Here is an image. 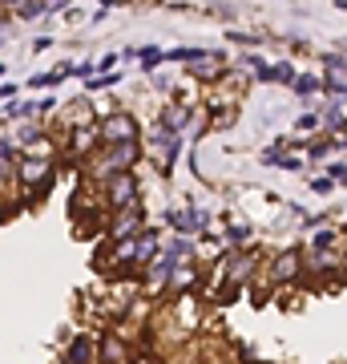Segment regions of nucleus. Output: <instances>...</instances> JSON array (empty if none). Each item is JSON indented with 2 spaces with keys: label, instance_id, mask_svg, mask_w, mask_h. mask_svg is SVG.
Returning <instances> with one entry per match:
<instances>
[{
  "label": "nucleus",
  "instance_id": "f257e3e1",
  "mask_svg": "<svg viewBox=\"0 0 347 364\" xmlns=\"http://www.w3.org/2000/svg\"><path fill=\"white\" fill-rule=\"evenodd\" d=\"M138 142H114V146H97L89 154V178L93 182H109L114 174H121V170H129L133 162H138Z\"/></svg>",
  "mask_w": 347,
  "mask_h": 364
},
{
  "label": "nucleus",
  "instance_id": "f03ea898",
  "mask_svg": "<svg viewBox=\"0 0 347 364\" xmlns=\"http://www.w3.org/2000/svg\"><path fill=\"white\" fill-rule=\"evenodd\" d=\"M138 138H142V126H138V117L126 114V109H114V114L97 117V146L138 142Z\"/></svg>",
  "mask_w": 347,
  "mask_h": 364
},
{
  "label": "nucleus",
  "instance_id": "7ed1b4c3",
  "mask_svg": "<svg viewBox=\"0 0 347 364\" xmlns=\"http://www.w3.org/2000/svg\"><path fill=\"white\" fill-rule=\"evenodd\" d=\"M133 203H142V182H138V174H133V170H121V174H114V178L105 182L101 207L121 210V207H133Z\"/></svg>",
  "mask_w": 347,
  "mask_h": 364
},
{
  "label": "nucleus",
  "instance_id": "20e7f679",
  "mask_svg": "<svg viewBox=\"0 0 347 364\" xmlns=\"http://www.w3.org/2000/svg\"><path fill=\"white\" fill-rule=\"evenodd\" d=\"M13 178L21 186H49L53 182V158H16Z\"/></svg>",
  "mask_w": 347,
  "mask_h": 364
},
{
  "label": "nucleus",
  "instance_id": "39448f33",
  "mask_svg": "<svg viewBox=\"0 0 347 364\" xmlns=\"http://www.w3.org/2000/svg\"><path fill=\"white\" fill-rule=\"evenodd\" d=\"M145 227V210L142 203H133V207H121L109 215V235L114 239H129V235H138Z\"/></svg>",
  "mask_w": 347,
  "mask_h": 364
},
{
  "label": "nucleus",
  "instance_id": "423d86ee",
  "mask_svg": "<svg viewBox=\"0 0 347 364\" xmlns=\"http://www.w3.org/2000/svg\"><path fill=\"white\" fill-rule=\"evenodd\" d=\"M166 223H170L178 235H198V231H206L210 215H206V210H198V207H186V210H170Z\"/></svg>",
  "mask_w": 347,
  "mask_h": 364
},
{
  "label": "nucleus",
  "instance_id": "0eeeda50",
  "mask_svg": "<svg viewBox=\"0 0 347 364\" xmlns=\"http://www.w3.org/2000/svg\"><path fill=\"white\" fill-rule=\"evenodd\" d=\"M267 279H275V284H291V279H299V247H287L279 251L275 259H270V272Z\"/></svg>",
  "mask_w": 347,
  "mask_h": 364
},
{
  "label": "nucleus",
  "instance_id": "6e6552de",
  "mask_svg": "<svg viewBox=\"0 0 347 364\" xmlns=\"http://www.w3.org/2000/svg\"><path fill=\"white\" fill-rule=\"evenodd\" d=\"M186 126H190V109L170 105V109H162V114H158V126H154V130H158V134H182Z\"/></svg>",
  "mask_w": 347,
  "mask_h": 364
},
{
  "label": "nucleus",
  "instance_id": "1a4fd4ad",
  "mask_svg": "<svg viewBox=\"0 0 347 364\" xmlns=\"http://www.w3.org/2000/svg\"><path fill=\"white\" fill-rule=\"evenodd\" d=\"M0 13H13V16H21V21H33V16H45V13H53L45 0H0Z\"/></svg>",
  "mask_w": 347,
  "mask_h": 364
},
{
  "label": "nucleus",
  "instance_id": "9d476101",
  "mask_svg": "<svg viewBox=\"0 0 347 364\" xmlns=\"http://www.w3.org/2000/svg\"><path fill=\"white\" fill-rule=\"evenodd\" d=\"M255 267H258L255 255H250V251H238V255H231V263H226V279H231V284H246V279L255 275Z\"/></svg>",
  "mask_w": 347,
  "mask_h": 364
},
{
  "label": "nucleus",
  "instance_id": "9b49d317",
  "mask_svg": "<svg viewBox=\"0 0 347 364\" xmlns=\"http://www.w3.org/2000/svg\"><path fill=\"white\" fill-rule=\"evenodd\" d=\"M97 117H101V114L89 105V97H77V102H69V109H65V122H69L73 130H81V126H93Z\"/></svg>",
  "mask_w": 347,
  "mask_h": 364
},
{
  "label": "nucleus",
  "instance_id": "f8f14e48",
  "mask_svg": "<svg viewBox=\"0 0 347 364\" xmlns=\"http://www.w3.org/2000/svg\"><path fill=\"white\" fill-rule=\"evenodd\" d=\"M93 360V340L89 336H77L65 352V364H89Z\"/></svg>",
  "mask_w": 347,
  "mask_h": 364
},
{
  "label": "nucleus",
  "instance_id": "ddd939ff",
  "mask_svg": "<svg viewBox=\"0 0 347 364\" xmlns=\"http://www.w3.org/2000/svg\"><path fill=\"white\" fill-rule=\"evenodd\" d=\"M65 77H73V65H61V69H49V73H37V77H28V85L33 90H53L57 81H65Z\"/></svg>",
  "mask_w": 347,
  "mask_h": 364
},
{
  "label": "nucleus",
  "instance_id": "4468645a",
  "mask_svg": "<svg viewBox=\"0 0 347 364\" xmlns=\"http://www.w3.org/2000/svg\"><path fill=\"white\" fill-rule=\"evenodd\" d=\"M319 126H323V130H331V134H343V97H335L331 109L319 114Z\"/></svg>",
  "mask_w": 347,
  "mask_h": 364
},
{
  "label": "nucleus",
  "instance_id": "2eb2a0df",
  "mask_svg": "<svg viewBox=\"0 0 347 364\" xmlns=\"http://www.w3.org/2000/svg\"><path fill=\"white\" fill-rule=\"evenodd\" d=\"M114 85H121V73H117V69H109V73H93V77H85V93H101V90H114Z\"/></svg>",
  "mask_w": 347,
  "mask_h": 364
},
{
  "label": "nucleus",
  "instance_id": "dca6fc26",
  "mask_svg": "<svg viewBox=\"0 0 347 364\" xmlns=\"http://www.w3.org/2000/svg\"><path fill=\"white\" fill-rule=\"evenodd\" d=\"M319 90L327 93V97H343V93H347V77H343V69H327V77L319 81Z\"/></svg>",
  "mask_w": 347,
  "mask_h": 364
},
{
  "label": "nucleus",
  "instance_id": "f3484780",
  "mask_svg": "<svg viewBox=\"0 0 347 364\" xmlns=\"http://www.w3.org/2000/svg\"><path fill=\"white\" fill-rule=\"evenodd\" d=\"M93 352L101 356V364H126V352H121V340H101V344H93Z\"/></svg>",
  "mask_w": 347,
  "mask_h": 364
},
{
  "label": "nucleus",
  "instance_id": "a211bd4d",
  "mask_svg": "<svg viewBox=\"0 0 347 364\" xmlns=\"http://www.w3.org/2000/svg\"><path fill=\"white\" fill-rule=\"evenodd\" d=\"M206 57H210L206 49H166L162 53V61H182V65H198Z\"/></svg>",
  "mask_w": 347,
  "mask_h": 364
},
{
  "label": "nucleus",
  "instance_id": "6ab92c4d",
  "mask_svg": "<svg viewBox=\"0 0 347 364\" xmlns=\"http://www.w3.org/2000/svg\"><path fill=\"white\" fill-rule=\"evenodd\" d=\"M291 90H295L299 97H311V93H319V77H315V73H295Z\"/></svg>",
  "mask_w": 347,
  "mask_h": 364
},
{
  "label": "nucleus",
  "instance_id": "aec40b11",
  "mask_svg": "<svg viewBox=\"0 0 347 364\" xmlns=\"http://www.w3.org/2000/svg\"><path fill=\"white\" fill-rule=\"evenodd\" d=\"M129 57H142V69H158V65H162V49H158V45H142V49H133Z\"/></svg>",
  "mask_w": 347,
  "mask_h": 364
},
{
  "label": "nucleus",
  "instance_id": "412c9836",
  "mask_svg": "<svg viewBox=\"0 0 347 364\" xmlns=\"http://www.w3.org/2000/svg\"><path fill=\"white\" fill-rule=\"evenodd\" d=\"M291 81H295V69L287 65V61L270 65V85H291Z\"/></svg>",
  "mask_w": 347,
  "mask_h": 364
},
{
  "label": "nucleus",
  "instance_id": "4be33fe9",
  "mask_svg": "<svg viewBox=\"0 0 347 364\" xmlns=\"http://www.w3.org/2000/svg\"><path fill=\"white\" fill-rule=\"evenodd\" d=\"M335 243H339V235L335 231H319L315 239H311V255H315V251H331Z\"/></svg>",
  "mask_w": 347,
  "mask_h": 364
},
{
  "label": "nucleus",
  "instance_id": "5701e85b",
  "mask_svg": "<svg viewBox=\"0 0 347 364\" xmlns=\"http://www.w3.org/2000/svg\"><path fill=\"white\" fill-rule=\"evenodd\" d=\"M319 130V114H303L295 117V134H315Z\"/></svg>",
  "mask_w": 347,
  "mask_h": 364
},
{
  "label": "nucleus",
  "instance_id": "b1692460",
  "mask_svg": "<svg viewBox=\"0 0 347 364\" xmlns=\"http://www.w3.org/2000/svg\"><path fill=\"white\" fill-rule=\"evenodd\" d=\"M323 178H327V182H335V186H339V182L347 178V166H343V162H339V158H335L331 166H327V174H323Z\"/></svg>",
  "mask_w": 347,
  "mask_h": 364
},
{
  "label": "nucleus",
  "instance_id": "393cba45",
  "mask_svg": "<svg viewBox=\"0 0 347 364\" xmlns=\"http://www.w3.org/2000/svg\"><path fill=\"white\" fill-rule=\"evenodd\" d=\"M250 239V227L246 223H231V243H246Z\"/></svg>",
  "mask_w": 347,
  "mask_h": 364
},
{
  "label": "nucleus",
  "instance_id": "a878e982",
  "mask_svg": "<svg viewBox=\"0 0 347 364\" xmlns=\"http://www.w3.org/2000/svg\"><path fill=\"white\" fill-rule=\"evenodd\" d=\"M226 41H234V45H258L263 37H255V33H234V28H231V33H226Z\"/></svg>",
  "mask_w": 347,
  "mask_h": 364
},
{
  "label": "nucleus",
  "instance_id": "bb28decb",
  "mask_svg": "<svg viewBox=\"0 0 347 364\" xmlns=\"http://www.w3.org/2000/svg\"><path fill=\"white\" fill-rule=\"evenodd\" d=\"M327 57V69H343V45H335V53H323Z\"/></svg>",
  "mask_w": 347,
  "mask_h": 364
},
{
  "label": "nucleus",
  "instance_id": "cd10ccee",
  "mask_svg": "<svg viewBox=\"0 0 347 364\" xmlns=\"http://www.w3.org/2000/svg\"><path fill=\"white\" fill-rule=\"evenodd\" d=\"M311 191H315V195H331V191H335V182H327V178L319 174V178H311Z\"/></svg>",
  "mask_w": 347,
  "mask_h": 364
},
{
  "label": "nucleus",
  "instance_id": "c85d7f7f",
  "mask_svg": "<svg viewBox=\"0 0 347 364\" xmlns=\"http://www.w3.org/2000/svg\"><path fill=\"white\" fill-rule=\"evenodd\" d=\"M270 166H283V170H303V158H275V162H270Z\"/></svg>",
  "mask_w": 347,
  "mask_h": 364
},
{
  "label": "nucleus",
  "instance_id": "c756f323",
  "mask_svg": "<svg viewBox=\"0 0 347 364\" xmlns=\"http://www.w3.org/2000/svg\"><path fill=\"white\" fill-rule=\"evenodd\" d=\"M93 69H97V73H109V69H117V53H105V57H101Z\"/></svg>",
  "mask_w": 347,
  "mask_h": 364
},
{
  "label": "nucleus",
  "instance_id": "7c9ffc66",
  "mask_svg": "<svg viewBox=\"0 0 347 364\" xmlns=\"http://www.w3.org/2000/svg\"><path fill=\"white\" fill-rule=\"evenodd\" d=\"M45 49H53V37H37V41H33V53H45Z\"/></svg>",
  "mask_w": 347,
  "mask_h": 364
},
{
  "label": "nucleus",
  "instance_id": "2f4dec72",
  "mask_svg": "<svg viewBox=\"0 0 347 364\" xmlns=\"http://www.w3.org/2000/svg\"><path fill=\"white\" fill-rule=\"evenodd\" d=\"M16 93H21V85H13V81H9V85H0V97H4V102H9V97H16Z\"/></svg>",
  "mask_w": 347,
  "mask_h": 364
},
{
  "label": "nucleus",
  "instance_id": "473e14b6",
  "mask_svg": "<svg viewBox=\"0 0 347 364\" xmlns=\"http://www.w3.org/2000/svg\"><path fill=\"white\" fill-rule=\"evenodd\" d=\"M0 77H4V61H0Z\"/></svg>",
  "mask_w": 347,
  "mask_h": 364
},
{
  "label": "nucleus",
  "instance_id": "72a5a7b5",
  "mask_svg": "<svg viewBox=\"0 0 347 364\" xmlns=\"http://www.w3.org/2000/svg\"><path fill=\"white\" fill-rule=\"evenodd\" d=\"M0 21H4V13H0Z\"/></svg>",
  "mask_w": 347,
  "mask_h": 364
}]
</instances>
